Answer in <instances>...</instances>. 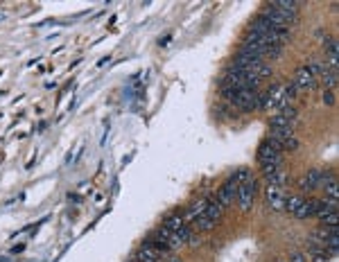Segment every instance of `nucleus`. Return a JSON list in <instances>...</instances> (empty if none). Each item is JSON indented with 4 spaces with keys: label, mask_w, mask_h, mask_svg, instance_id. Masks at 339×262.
I'll return each instance as SVG.
<instances>
[{
    "label": "nucleus",
    "mask_w": 339,
    "mask_h": 262,
    "mask_svg": "<svg viewBox=\"0 0 339 262\" xmlns=\"http://www.w3.org/2000/svg\"><path fill=\"white\" fill-rule=\"evenodd\" d=\"M181 226H186V219H184V215L181 213H172V215H168V217L163 219V228H168V230H179Z\"/></svg>",
    "instance_id": "nucleus-13"
},
{
    "label": "nucleus",
    "mask_w": 339,
    "mask_h": 262,
    "mask_svg": "<svg viewBox=\"0 0 339 262\" xmlns=\"http://www.w3.org/2000/svg\"><path fill=\"white\" fill-rule=\"evenodd\" d=\"M136 260H149V262H161L163 260V253H159L156 249H152V246H147L143 242V246H140V251L136 253Z\"/></svg>",
    "instance_id": "nucleus-12"
},
{
    "label": "nucleus",
    "mask_w": 339,
    "mask_h": 262,
    "mask_svg": "<svg viewBox=\"0 0 339 262\" xmlns=\"http://www.w3.org/2000/svg\"><path fill=\"white\" fill-rule=\"evenodd\" d=\"M337 222H339V215H337V211H335V213H330V215H326V217L321 219V224H323V226H337Z\"/></svg>",
    "instance_id": "nucleus-21"
},
{
    "label": "nucleus",
    "mask_w": 339,
    "mask_h": 262,
    "mask_svg": "<svg viewBox=\"0 0 339 262\" xmlns=\"http://www.w3.org/2000/svg\"><path fill=\"white\" fill-rule=\"evenodd\" d=\"M0 262H7V258H3V255H0Z\"/></svg>",
    "instance_id": "nucleus-28"
},
{
    "label": "nucleus",
    "mask_w": 339,
    "mask_h": 262,
    "mask_svg": "<svg viewBox=\"0 0 339 262\" xmlns=\"http://www.w3.org/2000/svg\"><path fill=\"white\" fill-rule=\"evenodd\" d=\"M149 240H159V242H163V244H168V246H170V249H172V251H174V249H179V246H184V244H181V242H179V240H176V235H174V233H172V230H168V228H163V226H161L159 230H154V233H152V235H149Z\"/></svg>",
    "instance_id": "nucleus-9"
},
{
    "label": "nucleus",
    "mask_w": 339,
    "mask_h": 262,
    "mask_svg": "<svg viewBox=\"0 0 339 262\" xmlns=\"http://www.w3.org/2000/svg\"><path fill=\"white\" fill-rule=\"evenodd\" d=\"M323 192H326V197H330V199H337L339 197V186H337V176H332L330 181L323 186Z\"/></svg>",
    "instance_id": "nucleus-18"
},
{
    "label": "nucleus",
    "mask_w": 339,
    "mask_h": 262,
    "mask_svg": "<svg viewBox=\"0 0 339 262\" xmlns=\"http://www.w3.org/2000/svg\"><path fill=\"white\" fill-rule=\"evenodd\" d=\"M170 262H181V260H179V258H172V260H170Z\"/></svg>",
    "instance_id": "nucleus-27"
},
{
    "label": "nucleus",
    "mask_w": 339,
    "mask_h": 262,
    "mask_svg": "<svg viewBox=\"0 0 339 262\" xmlns=\"http://www.w3.org/2000/svg\"><path fill=\"white\" fill-rule=\"evenodd\" d=\"M258 163H260V167L280 165V163H283V154L276 151V149H271L267 145V140H265V143H260V147H258Z\"/></svg>",
    "instance_id": "nucleus-6"
},
{
    "label": "nucleus",
    "mask_w": 339,
    "mask_h": 262,
    "mask_svg": "<svg viewBox=\"0 0 339 262\" xmlns=\"http://www.w3.org/2000/svg\"><path fill=\"white\" fill-rule=\"evenodd\" d=\"M335 235H339V228L337 226H321L312 233V238H317V240H321V242H328L330 238H335Z\"/></svg>",
    "instance_id": "nucleus-14"
},
{
    "label": "nucleus",
    "mask_w": 339,
    "mask_h": 262,
    "mask_svg": "<svg viewBox=\"0 0 339 262\" xmlns=\"http://www.w3.org/2000/svg\"><path fill=\"white\" fill-rule=\"evenodd\" d=\"M296 122H290V120H285V118H280V115H274L271 118V122H269V127H294Z\"/></svg>",
    "instance_id": "nucleus-20"
},
{
    "label": "nucleus",
    "mask_w": 339,
    "mask_h": 262,
    "mask_svg": "<svg viewBox=\"0 0 339 262\" xmlns=\"http://www.w3.org/2000/svg\"><path fill=\"white\" fill-rule=\"evenodd\" d=\"M323 104H326V107H332V104H335V93L323 91Z\"/></svg>",
    "instance_id": "nucleus-22"
},
{
    "label": "nucleus",
    "mask_w": 339,
    "mask_h": 262,
    "mask_svg": "<svg viewBox=\"0 0 339 262\" xmlns=\"http://www.w3.org/2000/svg\"><path fill=\"white\" fill-rule=\"evenodd\" d=\"M301 203H303V197L301 195H288V199H285V213H294Z\"/></svg>",
    "instance_id": "nucleus-16"
},
{
    "label": "nucleus",
    "mask_w": 339,
    "mask_h": 262,
    "mask_svg": "<svg viewBox=\"0 0 339 262\" xmlns=\"http://www.w3.org/2000/svg\"><path fill=\"white\" fill-rule=\"evenodd\" d=\"M276 115H280V118H285V120H290V122H296V118H299V111H296V107H285V109H280Z\"/></svg>",
    "instance_id": "nucleus-19"
},
{
    "label": "nucleus",
    "mask_w": 339,
    "mask_h": 262,
    "mask_svg": "<svg viewBox=\"0 0 339 262\" xmlns=\"http://www.w3.org/2000/svg\"><path fill=\"white\" fill-rule=\"evenodd\" d=\"M267 181H269V186H280V188H283V186H285V181H288V174H285V172L278 167V170H276L274 174H269V176H267Z\"/></svg>",
    "instance_id": "nucleus-17"
},
{
    "label": "nucleus",
    "mask_w": 339,
    "mask_h": 262,
    "mask_svg": "<svg viewBox=\"0 0 339 262\" xmlns=\"http://www.w3.org/2000/svg\"><path fill=\"white\" fill-rule=\"evenodd\" d=\"M296 147H299V140H296L294 136H292V138H288V140H285V149H296Z\"/></svg>",
    "instance_id": "nucleus-23"
},
{
    "label": "nucleus",
    "mask_w": 339,
    "mask_h": 262,
    "mask_svg": "<svg viewBox=\"0 0 339 262\" xmlns=\"http://www.w3.org/2000/svg\"><path fill=\"white\" fill-rule=\"evenodd\" d=\"M265 199H267L269 208L274 213H285V199H288L285 188H280V186H267V190H265Z\"/></svg>",
    "instance_id": "nucleus-4"
},
{
    "label": "nucleus",
    "mask_w": 339,
    "mask_h": 262,
    "mask_svg": "<svg viewBox=\"0 0 339 262\" xmlns=\"http://www.w3.org/2000/svg\"><path fill=\"white\" fill-rule=\"evenodd\" d=\"M315 213H317V199H303V203L292 215L296 219H307V217H315Z\"/></svg>",
    "instance_id": "nucleus-10"
},
{
    "label": "nucleus",
    "mask_w": 339,
    "mask_h": 262,
    "mask_svg": "<svg viewBox=\"0 0 339 262\" xmlns=\"http://www.w3.org/2000/svg\"><path fill=\"white\" fill-rule=\"evenodd\" d=\"M290 262H307V260H305V255H303V253H294Z\"/></svg>",
    "instance_id": "nucleus-24"
},
{
    "label": "nucleus",
    "mask_w": 339,
    "mask_h": 262,
    "mask_svg": "<svg viewBox=\"0 0 339 262\" xmlns=\"http://www.w3.org/2000/svg\"><path fill=\"white\" fill-rule=\"evenodd\" d=\"M222 213H224V208L220 206V203H217V201H208V206H206V211H203V215L195 219V230H211L217 222H220Z\"/></svg>",
    "instance_id": "nucleus-1"
},
{
    "label": "nucleus",
    "mask_w": 339,
    "mask_h": 262,
    "mask_svg": "<svg viewBox=\"0 0 339 262\" xmlns=\"http://www.w3.org/2000/svg\"><path fill=\"white\" fill-rule=\"evenodd\" d=\"M294 86L299 88V91H312V88H317V80L310 75V70H307V66H301L299 70H296V80H294Z\"/></svg>",
    "instance_id": "nucleus-7"
},
{
    "label": "nucleus",
    "mask_w": 339,
    "mask_h": 262,
    "mask_svg": "<svg viewBox=\"0 0 339 262\" xmlns=\"http://www.w3.org/2000/svg\"><path fill=\"white\" fill-rule=\"evenodd\" d=\"M255 190H258V183H255V179L251 181H244L238 186V203L240 208H242L244 213H249L253 208V199H255Z\"/></svg>",
    "instance_id": "nucleus-2"
},
{
    "label": "nucleus",
    "mask_w": 339,
    "mask_h": 262,
    "mask_svg": "<svg viewBox=\"0 0 339 262\" xmlns=\"http://www.w3.org/2000/svg\"><path fill=\"white\" fill-rule=\"evenodd\" d=\"M25 251V244H16V246H12V253H23Z\"/></svg>",
    "instance_id": "nucleus-25"
},
{
    "label": "nucleus",
    "mask_w": 339,
    "mask_h": 262,
    "mask_svg": "<svg viewBox=\"0 0 339 262\" xmlns=\"http://www.w3.org/2000/svg\"><path fill=\"white\" fill-rule=\"evenodd\" d=\"M236 197H238V179H236V174H231L226 181H224V186L217 190L215 201L220 203L222 208H228L233 201H236Z\"/></svg>",
    "instance_id": "nucleus-3"
},
{
    "label": "nucleus",
    "mask_w": 339,
    "mask_h": 262,
    "mask_svg": "<svg viewBox=\"0 0 339 262\" xmlns=\"http://www.w3.org/2000/svg\"><path fill=\"white\" fill-rule=\"evenodd\" d=\"M269 7L288 9V12H299V3H296V0H271Z\"/></svg>",
    "instance_id": "nucleus-15"
},
{
    "label": "nucleus",
    "mask_w": 339,
    "mask_h": 262,
    "mask_svg": "<svg viewBox=\"0 0 339 262\" xmlns=\"http://www.w3.org/2000/svg\"><path fill=\"white\" fill-rule=\"evenodd\" d=\"M208 201H211V199H199V201H195L192 206H188V211L184 213L186 222H195L197 217H201L203 211H206V206H208Z\"/></svg>",
    "instance_id": "nucleus-11"
},
{
    "label": "nucleus",
    "mask_w": 339,
    "mask_h": 262,
    "mask_svg": "<svg viewBox=\"0 0 339 262\" xmlns=\"http://www.w3.org/2000/svg\"><path fill=\"white\" fill-rule=\"evenodd\" d=\"M299 188H301V192H310V190L321 188V172L319 170L305 172V174L301 176V181H299Z\"/></svg>",
    "instance_id": "nucleus-8"
},
{
    "label": "nucleus",
    "mask_w": 339,
    "mask_h": 262,
    "mask_svg": "<svg viewBox=\"0 0 339 262\" xmlns=\"http://www.w3.org/2000/svg\"><path fill=\"white\" fill-rule=\"evenodd\" d=\"M258 91H238L236 97H233V107H238L240 111H255L258 109Z\"/></svg>",
    "instance_id": "nucleus-5"
},
{
    "label": "nucleus",
    "mask_w": 339,
    "mask_h": 262,
    "mask_svg": "<svg viewBox=\"0 0 339 262\" xmlns=\"http://www.w3.org/2000/svg\"><path fill=\"white\" fill-rule=\"evenodd\" d=\"M129 262H138V260H129Z\"/></svg>",
    "instance_id": "nucleus-29"
},
{
    "label": "nucleus",
    "mask_w": 339,
    "mask_h": 262,
    "mask_svg": "<svg viewBox=\"0 0 339 262\" xmlns=\"http://www.w3.org/2000/svg\"><path fill=\"white\" fill-rule=\"evenodd\" d=\"M107 61H109V57H102V59H100V61H97V66H100V68H102L104 64H107Z\"/></svg>",
    "instance_id": "nucleus-26"
}]
</instances>
